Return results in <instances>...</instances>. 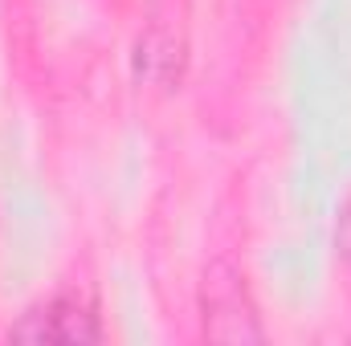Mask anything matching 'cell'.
Returning <instances> with one entry per match:
<instances>
[{
  "mask_svg": "<svg viewBox=\"0 0 351 346\" xmlns=\"http://www.w3.org/2000/svg\"><path fill=\"white\" fill-rule=\"evenodd\" d=\"M200 330L208 343L258 346L265 343L258 302L245 285V273L233 261H213L200 281Z\"/></svg>",
  "mask_w": 351,
  "mask_h": 346,
  "instance_id": "obj_1",
  "label": "cell"
},
{
  "mask_svg": "<svg viewBox=\"0 0 351 346\" xmlns=\"http://www.w3.org/2000/svg\"><path fill=\"white\" fill-rule=\"evenodd\" d=\"M8 338L16 343H98L102 326H98V310L82 293H58L45 306L29 310Z\"/></svg>",
  "mask_w": 351,
  "mask_h": 346,
  "instance_id": "obj_2",
  "label": "cell"
},
{
  "mask_svg": "<svg viewBox=\"0 0 351 346\" xmlns=\"http://www.w3.org/2000/svg\"><path fill=\"white\" fill-rule=\"evenodd\" d=\"M184 62H188L184 37L176 33L172 25L152 21L147 33H143L139 45H135V74H139L143 82H152V86H176V82L184 78Z\"/></svg>",
  "mask_w": 351,
  "mask_h": 346,
  "instance_id": "obj_3",
  "label": "cell"
},
{
  "mask_svg": "<svg viewBox=\"0 0 351 346\" xmlns=\"http://www.w3.org/2000/svg\"><path fill=\"white\" fill-rule=\"evenodd\" d=\"M335 249L351 265V196L339 204V220H335Z\"/></svg>",
  "mask_w": 351,
  "mask_h": 346,
  "instance_id": "obj_4",
  "label": "cell"
}]
</instances>
